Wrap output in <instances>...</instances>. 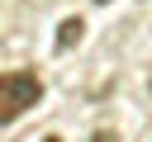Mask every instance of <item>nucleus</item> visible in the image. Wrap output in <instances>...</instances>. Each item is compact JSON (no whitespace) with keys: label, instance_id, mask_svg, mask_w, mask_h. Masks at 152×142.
I'll use <instances>...</instances> for the list:
<instances>
[{"label":"nucleus","instance_id":"nucleus-4","mask_svg":"<svg viewBox=\"0 0 152 142\" xmlns=\"http://www.w3.org/2000/svg\"><path fill=\"white\" fill-rule=\"evenodd\" d=\"M43 142H62V137H43Z\"/></svg>","mask_w":152,"mask_h":142},{"label":"nucleus","instance_id":"nucleus-5","mask_svg":"<svg viewBox=\"0 0 152 142\" xmlns=\"http://www.w3.org/2000/svg\"><path fill=\"white\" fill-rule=\"evenodd\" d=\"M95 5H109V0H95Z\"/></svg>","mask_w":152,"mask_h":142},{"label":"nucleus","instance_id":"nucleus-3","mask_svg":"<svg viewBox=\"0 0 152 142\" xmlns=\"http://www.w3.org/2000/svg\"><path fill=\"white\" fill-rule=\"evenodd\" d=\"M90 142H119V137H114V133H109V128H100V133H95V137H90Z\"/></svg>","mask_w":152,"mask_h":142},{"label":"nucleus","instance_id":"nucleus-1","mask_svg":"<svg viewBox=\"0 0 152 142\" xmlns=\"http://www.w3.org/2000/svg\"><path fill=\"white\" fill-rule=\"evenodd\" d=\"M38 99H43V80L33 71H5L0 76V123H14Z\"/></svg>","mask_w":152,"mask_h":142},{"label":"nucleus","instance_id":"nucleus-2","mask_svg":"<svg viewBox=\"0 0 152 142\" xmlns=\"http://www.w3.org/2000/svg\"><path fill=\"white\" fill-rule=\"evenodd\" d=\"M81 33H86V24H81L76 14H71V19H62V24H57V47L66 52L71 43H81Z\"/></svg>","mask_w":152,"mask_h":142}]
</instances>
